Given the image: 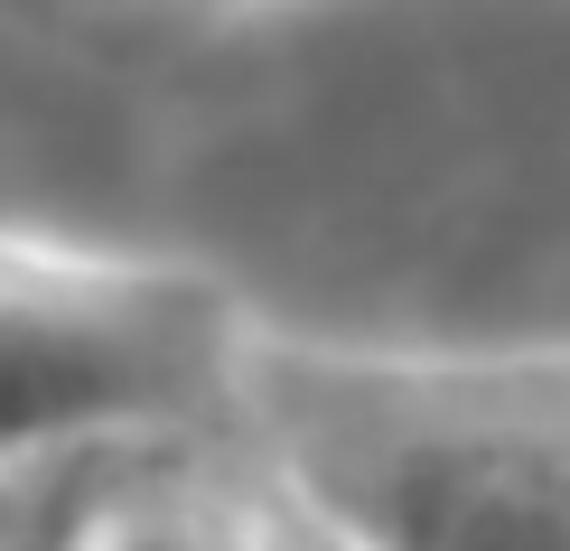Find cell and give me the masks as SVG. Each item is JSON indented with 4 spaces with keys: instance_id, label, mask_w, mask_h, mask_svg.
I'll return each instance as SVG.
<instances>
[{
    "instance_id": "1",
    "label": "cell",
    "mask_w": 570,
    "mask_h": 551,
    "mask_svg": "<svg viewBox=\"0 0 570 551\" xmlns=\"http://www.w3.org/2000/svg\"><path fill=\"white\" fill-rule=\"evenodd\" d=\"M244 430L337 551H570V355L263 337Z\"/></svg>"
},
{
    "instance_id": "2",
    "label": "cell",
    "mask_w": 570,
    "mask_h": 551,
    "mask_svg": "<svg viewBox=\"0 0 570 551\" xmlns=\"http://www.w3.org/2000/svg\"><path fill=\"white\" fill-rule=\"evenodd\" d=\"M263 327L206 272L0 234V468L244 430Z\"/></svg>"
},
{
    "instance_id": "3",
    "label": "cell",
    "mask_w": 570,
    "mask_h": 551,
    "mask_svg": "<svg viewBox=\"0 0 570 551\" xmlns=\"http://www.w3.org/2000/svg\"><path fill=\"white\" fill-rule=\"evenodd\" d=\"M57 551H299L253 430H178L57 459Z\"/></svg>"
},
{
    "instance_id": "4",
    "label": "cell",
    "mask_w": 570,
    "mask_h": 551,
    "mask_svg": "<svg viewBox=\"0 0 570 551\" xmlns=\"http://www.w3.org/2000/svg\"><path fill=\"white\" fill-rule=\"evenodd\" d=\"M0 551H57V459L0 468Z\"/></svg>"
}]
</instances>
